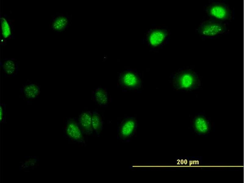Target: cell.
<instances>
[{
  "instance_id": "6da1fadb",
  "label": "cell",
  "mask_w": 244,
  "mask_h": 183,
  "mask_svg": "<svg viewBox=\"0 0 244 183\" xmlns=\"http://www.w3.org/2000/svg\"><path fill=\"white\" fill-rule=\"evenodd\" d=\"M171 78L174 88L178 91L189 92L201 86L200 76L191 69H180L171 74Z\"/></svg>"
},
{
  "instance_id": "7a4b0ae2",
  "label": "cell",
  "mask_w": 244,
  "mask_h": 183,
  "mask_svg": "<svg viewBox=\"0 0 244 183\" xmlns=\"http://www.w3.org/2000/svg\"><path fill=\"white\" fill-rule=\"evenodd\" d=\"M207 19L229 23L234 18V11L224 1L210 0L205 5Z\"/></svg>"
},
{
  "instance_id": "3957f363",
  "label": "cell",
  "mask_w": 244,
  "mask_h": 183,
  "mask_svg": "<svg viewBox=\"0 0 244 183\" xmlns=\"http://www.w3.org/2000/svg\"><path fill=\"white\" fill-rule=\"evenodd\" d=\"M229 23L207 19L203 20L196 29V31L203 39L218 38L229 34Z\"/></svg>"
},
{
  "instance_id": "277c9868",
  "label": "cell",
  "mask_w": 244,
  "mask_h": 183,
  "mask_svg": "<svg viewBox=\"0 0 244 183\" xmlns=\"http://www.w3.org/2000/svg\"><path fill=\"white\" fill-rule=\"evenodd\" d=\"M118 83L124 89L137 90L141 88L142 80L140 74L136 70L128 69L119 73Z\"/></svg>"
},
{
  "instance_id": "5b68a950",
  "label": "cell",
  "mask_w": 244,
  "mask_h": 183,
  "mask_svg": "<svg viewBox=\"0 0 244 183\" xmlns=\"http://www.w3.org/2000/svg\"><path fill=\"white\" fill-rule=\"evenodd\" d=\"M138 122L135 117H127L120 122L117 129V138L123 142L130 141L135 134Z\"/></svg>"
},
{
  "instance_id": "8992f818",
  "label": "cell",
  "mask_w": 244,
  "mask_h": 183,
  "mask_svg": "<svg viewBox=\"0 0 244 183\" xmlns=\"http://www.w3.org/2000/svg\"><path fill=\"white\" fill-rule=\"evenodd\" d=\"M170 34V31L167 29L158 27L151 28L146 34L148 45L153 49L160 48L166 42Z\"/></svg>"
},
{
  "instance_id": "52a82bcc",
  "label": "cell",
  "mask_w": 244,
  "mask_h": 183,
  "mask_svg": "<svg viewBox=\"0 0 244 183\" xmlns=\"http://www.w3.org/2000/svg\"><path fill=\"white\" fill-rule=\"evenodd\" d=\"M65 131L67 137L72 141L85 144L83 134L79 125L77 119L68 118L65 122Z\"/></svg>"
},
{
  "instance_id": "ba28073f",
  "label": "cell",
  "mask_w": 244,
  "mask_h": 183,
  "mask_svg": "<svg viewBox=\"0 0 244 183\" xmlns=\"http://www.w3.org/2000/svg\"><path fill=\"white\" fill-rule=\"evenodd\" d=\"M13 20L7 15L0 16L1 45L5 46L7 41L14 38L15 30Z\"/></svg>"
},
{
  "instance_id": "9c48e42d",
  "label": "cell",
  "mask_w": 244,
  "mask_h": 183,
  "mask_svg": "<svg viewBox=\"0 0 244 183\" xmlns=\"http://www.w3.org/2000/svg\"><path fill=\"white\" fill-rule=\"evenodd\" d=\"M191 128L199 135H205L209 133L211 123L209 119L204 114H198L191 120Z\"/></svg>"
},
{
  "instance_id": "30bf717a",
  "label": "cell",
  "mask_w": 244,
  "mask_h": 183,
  "mask_svg": "<svg viewBox=\"0 0 244 183\" xmlns=\"http://www.w3.org/2000/svg\"><path fill=\"white\" fill-rule=\"evenodd\" d=\"M20 92L23 99L30 101L39 97L41 93L40 86L36 83L27 81L22 85Z\"/></svg>"
},
{
  "instance_id": "8fae6325",
  "label": "cell",
  "mask_w": 244,
  "mask_h": 183,
  "mask_svg": "<svg viewBox=\"0 0 244 183\" xmlns=\"http://www.w3.org/2000/svg\"><path fill=\"white\" fill-rule=\"evenodd\" d=\"M68 15L63 13H58L52 16L49 24L50 29L57 33L63 32L70 25Z\"/></svg>"
},
{
  "instance_id": "7c38bea8",
  "label": "cell",
  "mask_w": 244,
  "mask_h": 183,
  "mask_svg": "<svg viewBox=\"0 0 244 183\" xmlns=\"http://www.w3.org/2000/svg\"><path fill=\"white\" fill-rule=\"evenodd\" d=\"M92 117V113L88 111L81 113L77 119L79 125L83 134L90 135L93 134Z\"/></svg>"
},
{
  "instance_id": "4fadbf2b",
  "label": "cell",
  "mask_w": 244,
  "mask_h": 183,
  "mask_svg": "<svg viewBox=\"0 0 244 183\" xmlns=\"http://www.w3.org/2000/svg\"><path fill=\"white\" fill-rule=\"evenodd\" d=\"M1 69L5 77L15 76L18 73L19 62L14 58H4L1 60Z\"/></svg>"
},
{
  "instance_id": "5bb4252c",
  "label": "cell",
  "mask_w": 244,
  "mask_h": 183,
  "mask_svg": "<svg viewBox=\"0 0 244 183\" xmlns=\"http://www.w3.org/2000/svg\"><path fill=\"white\" fill-rule=\"evenodd\" d=\"M92 98L94 101L101 106H105L108 104V92L105 88L99 87L93 91Z\"/></svg>"
},
{
  "instance_id": "9a60e30c",
  "label": "cell",
  "mask_w": 244,
  "mask_h": 183,
  "mask_svg": "<svg viewBox=\"0 0 244 183\" xmlns=\"http://www.w3.org/2000/svg\"><path fill=\"white\" fill-rule=\"evenodd\" d=\"M92 124L93 131L98 136H100V134L103 127V121L100 115L96 110L92 112Z\"/></svg>"
},
{
  "instance_id": "2e32d148",
  "label": "cell",
  "mask_w": 244,
  "mask_h": 183,
  "mask_svg": "<svg viewBox=\"0 0 244 183\" xmlns=\"http://www.w3.org/2000/svg\"><path fill=\"white\" fill-rule=\"evenodd\" d=\"M6 105L4 103H0V119L1 122H3L5 118Z\"/></svg>"
}]
</instances>
